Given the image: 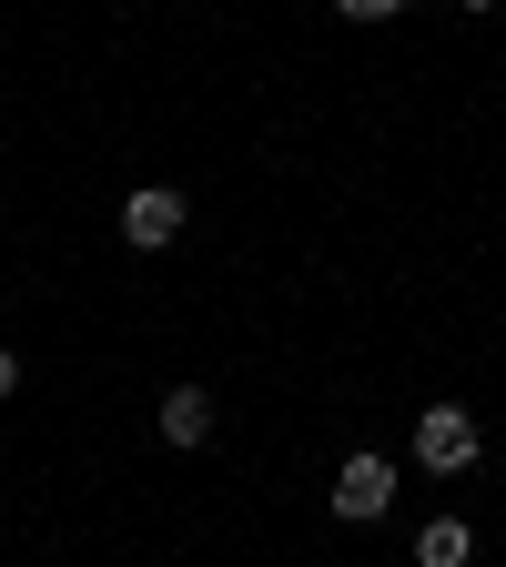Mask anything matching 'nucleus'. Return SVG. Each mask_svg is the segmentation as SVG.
<instances>
[{
	"label": "nucleus",
	"instance_id": "nucleus-2",
	"mask_svg": "<svg viewBox=\"0 0 506 567\" xmlns=\"http://www.w3.org/2000/svg\"><path fill=\"white\" fill-rule=\"evenodd\" d=\"M385 507H395V466H385V456H344V466H334V517L365 527V517H385Z\"/></svg>",
	"mask_w": 506,
	"mask_h": 567
},
{
	"label": "nucleus",
	"instance_id": "nucleus-7",
	"mask_svg": "<svg viewBox=\"0 0 506 567\" xmlns=\"http://www.w3.org/2000/svg\"><path fill=\"white\" fill-rule=\"evenodd\" d=\"M11 385H21V354H11V344H0V395H11Z\"/></svg>",
	"mask_w": 506,
	"mask_h": 567
},
{
	"label": "nucleus",
	"instance_id": "nucleus-5",
	"mask_svg": "<svg viewBox=\"0 0 506 567\" xmlns=\"http://www.w3.org/2000/svg\"><path fill=\"white\" fill-rule=\"evenodd\" d=\"M415 567H466V527H456V517H436V527L415 537Z\"/></svg>",
	"mask_w": 506,
	"mask_h": 567
},
{
	"label": "nucleus",
	"instance_id": "nucleus-4",
	"mask_svg": "<svg viewBox=\"0 0 506 567\" xmlns=\"http://www.w3.org/2000/svg\"><path fill=\"white\" fill-rule=\"evenodd\" d=\"M213 436V395L203 385H173L163 395V446H203Z\"/></svg>",
	"mask_w": 506,
	"mask_h": 567
},
{
	"label": "nucleus",
	"instance_id": "nucleus-6",
	"mask_svg": "<svg viewBox=\"0 0 506 567\" xmlns=\"http://www.w3.org/2000/svg\"><path fill=\"white\" fill-rule=\"evenodd\" d=\"M334 11H344V21H395L405 0H334Z\"/></svg>",
	"mask_w": 506,
	"mask_h": 567
},
{
	"label": "nucleus",
	"instance_id": "nucleus-3",
	"mask_svg": "<svg viewBox=\"0 0 506 567\" xmlns=\"http://www.w3.org/2000/svg\"><path fill=\"white\" fill-rule=\"evenodd\" d=\"M173 234H183V193H173V183H153V193L122 203V244H132V254H163Z\"/></svg>",
	"mask_w": 506,
	"mask_h": 567
},
{
	"label": "nucleus",
	"instance_id": "nucleus-1",
	"mask_svg": "<svg viewBox=\"0 0 506 567\" xmlns=\"http://www.w3.org/2000/svg\"><path fill=\"white\" fill-rule=\"evenodd\" d=\"M415 466H436V476L476 466V415H466V405H425V415H415Z\"/></svg>",
	"mask_w": 506,
	"mask_h": 567
},
{
	"label": "nucleus",
	"instance_id": "nucleus-8",
	"mask_svg": "<svg viewBox=\"0 0 506 567\" xmlns=\"http://www.w3.org/2000/svg\"><path fill=\"white\" fill-rule=\"evenodd\" d=\"M466 11H496V0H466Z\"/></svg>",
	"mask_w": 506,
	"mask_h": 567
}]
</instances>
